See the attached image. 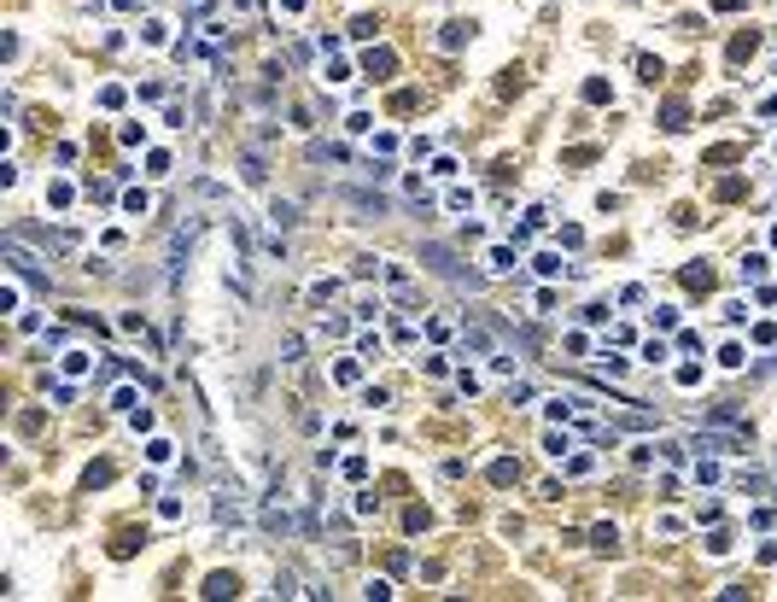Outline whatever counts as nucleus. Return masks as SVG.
<instances>
[{"instance_id": "obj_1", "label": "nucleus", "mask_w": 777, "mask_h": 602, "mask_svg": "<svg viewBox=\"0 0 777 602\" xmlns=\"http://www.w3.org/2000/svg\"><path fill=\"white\" fill-rule=\"evenodd\" d=\"M485 269H491V275H508V269H515V246H491Z\"/></svg>"}, {"instance_id": "obj_2", "label": "nucleus", "mask_w": 777, "mask_h": 602, "mask_svg": "<svg viewBox=\"0 0 777 602\" xmlns=\"http://www.w3.org/2000/svg\"><path fill=\"white\" fill-rule=\"evenodd\" d=\"M462 345L479 351V357H497V351H491V334H485V328H462Z\"/></svg>"}, {"instance_id": "obj_3", "label": "nucleus", "mask_w": 777, "mask_h": 602, "mask_svg": "<svg viewBox=\"0 0 777 602\" xmlns=\"http://www.w3.org/2000/svg\"><path fill=\"white\" fill-rule=\"evenodd\" d=\"M88 368H94V357H88V351H64V374H71V380H82Z\"/></svg>"}, {"instance_id": "obj_4", "label": "nucleus", "mask_w": 777, "mask_h": 602, "mask_svg": "<svg viewBox=\"0 0 777 602\" xmlns=\"http://www.w3.org/2000/svg\"><path fill=\"white\" fill-rule=\"evenodd\" d=\"M392 64H398V59H392L386 47H380V53H369V59H362V71H369V76H392Z\"/></svg>"}, {"instance_id": "obj_5", "label": "nucleus", "mask_w": 777, "mask_h": 602, "mask_svg": "<svg viewBox=\"0 0 777 602\" xmlns=\"http://www.w3.org/2000/svg\"><path fill=\"white\" fill-rule=\"evenodd\" d=\"M240 591V579H228V573H211L205 579V596H234Z\"/></svg>"}, {"instance_id": "obj_6", "label": "nucleus", "mask_w": 777, "mask_h": 602, "mask_svg": "<svg viewBox=\"0 0 777 602\" xmlns=\"http://www.w3.org/2000/svg\"><path fill=\"white\" fill-rule=\"evenodd\" d=\"M520 480V462H491V485H515Z\"/></svg>"}, {"instance_id": "obj_7", "label": "nucleus", "mask_w": 777, "mask_h": 602, "mask_svg": "<svg viewBox=\"0 0 777 602\" xmlns=\"http://www.w3.org/2000/svg\"><path fill=\"white\" fill-rule=\"evenodd\" d=\"M543 450H550V457L561 462V457H567V450H573V438H567V433H543Z\"/></svg>"}, {"instance_id": "obj_8", "label": "nucleus", "mask_w": 777, "mask_h": 602, "mask_svg": "<svg viewBox=\"0 0 777 602\" xmlns=\"http://www.w3.org/2000/svg\"><path fill=\"white\" fill-rule=\"evenodd\" d=\"M760 275H766V257L748 252V257H742V281H760Z\"/></svg>"}, {"instance_id": "obj_9", "label": "nucleus", "mask_w": 777, "mask_h": 602, "mask_svg": "<svg viewBox=\"0 0 777 602\" xmlns=\"http://www.w3.org/2000/svg\"><path fill=\"white\" fill-rule=\"evenodd\" d=\"M146 457H152V462H170L176 445H170V438H152V445H146Z\"/></svg>"}, {"instance_id": "obj_10", "label": "nucleus", "mask_w": 777, "mask_h": 602, "mask_svg": "<svg viewBox=\"0 0 777 602\" xmlns=\"http://www.w3.org/2000/svg\"><path fill=\"white\" fill-rule=\"evenodd\" d=\"M444 205H450V210H468L473 193H468V187H450V193H444Z\"/></svg>"}, {"instance_id": "obj_11", "label": "nucleus", "mask_w": 777, "mask_h": 602, "mask_svg": "<svg viewBox=\"0 0 777 602\" xmlns=\"http://www.w3.org/2000/svg\"><path fill=\"white\" fill-rule=\"evenodd\" d=\"M339 468H345V480H362V474H369V457H345Z\"/></svg>"}, {"instance_id": "obj_12", "label": "nucleus", "mask_w": 777, "mask_h": 602, "mask_svg": "<svg viewBox=\"0 0 777 602\" xmlns=\"http://www.w3.org/2000/svg\"><path fill=\"white\" fill-rule=\"evenodd\" d=\"M146 205H152L146 193H123V210H135V217H146Z\"/></svg>"}, {"instance_id": "obj_13", "label": "nucleus", "mask_w": 777, "mask_h": 602, "mask_svg": "<svg viewBox=\"0 0 777 602\" xmlns=\"http://www.w3.org/2000/svg\"><path fill=\"white\" fill-rule=\"evenodd\" d=\"M684 117H690L684 100H672V106H666V129H684Z\"/></svg>"}, {"instance_id": "obj_14", "label": "nucleus", "mask_w": 777, "mask_h": 602, "mask_svg": "<svg viewBox=\"0 0 777 602\" xmlns=\"http://www.w3.org/2000/svg\"><path fill=\"white\" fill-rule=\"evenodd\" d=\"M713 6H719V12H736V6H748V0H713Z\"/></svg>"}]
</instances>
